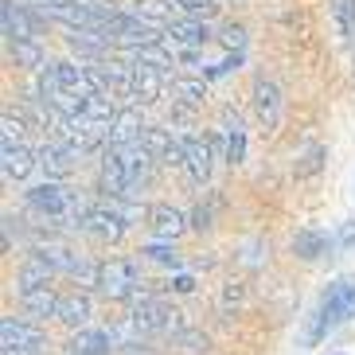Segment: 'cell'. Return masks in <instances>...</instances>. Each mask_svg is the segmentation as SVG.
Segmentation results:
<instances>
[{
  "instance_id": "6da1fadb",
  "label": "cell",
  "mask_w": 355,
  "mask_h": 355,
  "mask_svg": "<svg viewBox=\"0 0 355 355\" xmlns=\"http://www.w3.org/2000/svg\"><path fill=\"white\" fill-rule=\"evenodd\" d=\"M157 160L148 157L141 145H121V148H105L102 157V191L110 196V203L117 199H137L141 188L153 176Z\"/></svg>"
},
{
  "instance_id": "7a4b0ae2",
  "label": "cell",
  "mask_w": 355,
  "mask_h": 355,
  "mask_svg": "<svg viewBox=\"0 0 355 355\" xmlns=\"http://www.w3.org/2000/svg\"><path fill=\"white\" fill-rule=\"evenodd\" d=\"M28 207L40 211L43 219H51V223H63V227H78V230H83L86 215H90V211H94L98 203H90V199H86L83 191L67 188V184L43 180V184L28 188Z\"/></svg>"
},
{
  "instance_id": "3957f363",
  "label": "cell",
  "mask_w": 355,
  "mask_h": 355,
  "mask_svg": "<svg viewBox=\"0 0 355 355\" xmlns=\"http://www.w3.org/2000/svg\"><path fill=\"white\" fill-rule=\"evenodd\" d=\"M355 320V282L352 277H336L328 289L320 293V304H316V313L309 316V328H304V344H316L324 340L328 332H336L340 324Z\"/></svg>"
},
{
  "instance_id": "277c9868",
  "label": "cell",
  "mask_w": 355,
  "mask_h": 355,
  "mask_svg": "<svg viewBox=\"0 0 355 355\" xmlns=\"http://www.w3.org/2000/svg\"><path fill=\"white\" fill-rule=\"evenodd\" d=\"M43 90H59V94H74V98H105V78L98 67H83V63H51Z\"/></svg>"
},
{
  "instance_id": "5b68a950",
  "label": "cell",
  "mask_w": 355,
  "mask_h": 355,
  "mask_svg": "<svg viewBox=\"0 0 355 355\" xmlns=\"http://www.w3.org/2000/svg\"><path fill=\"white\" fill-rule=\"evenodd\" d=\"M98 32L105 35L110 47H129V51H148V47H160V40H164V28H153V24L129 16V12H121L117 20L102 24Z\"/></svg>"
},
{
  "instance_id": "8992f818",
  "label": "cell",
  "mask_w": 355,
  "mask_h": 355,
  "mask_svg": "<svg viewBox=\"0 0 355 355\" xmlns=\"http://www.w3.org/2000/svg\"><path fill=\"white\" fill-rule=\"evenodd\" d=\"M137 285H141L137 261H129V258L102 261V273H98V293H102V297H110V301H133Z\"/></svg>"
},
{
  "instance_id": "52a82bcc",
  "label": "cell",
  "mask_w": 355,
  "mask_h": 355,
  "mask_svg": "<svg viewBox=\"0 0 355 355\" xmlns=\"http://www.w3.org/2000/svg\"><path fill=\"white\" fill-rule=\"evenodd\" d=\"M129 324H133L137 332H184V324H180V313L176 309H168L160 297H141L133 301L129 309Z\"/></svg>"
},
{
  "instance_id": "ba28073f",
  "label": "cell",
  "mask_w": 355,
  "mask_h": 355,
  "mask_svg": "<svg viewBox=\"0 0 355 355\" xmlns=\"http://www.w3.org/2000/svg\"><path fill=\"white\" fill-rule=\"evenodd\" d=\"M0 347L8 355H35V352L47 347V336H43V328H35V324H28V320L4 316V320H0Z\"/></svg>"
},
{
  "instance_id": "9c48e42d",
  "label": "cell",
  "mask_w": 355,
  "mask_h": 355,
  "mask_svg": "<svg viewBox=\"0 0 355 355\" xmlns=\"http://www.w3.org/2000/svg\"><path fill=\"white\" fill-rule=\"evenodd\" d=\"M83 148L78 145H71V141H51V145H43L40 148V168L43 172H47V180H55V184H63L67 176H71L74 168L83 164Z\"/></svg>"
},
{
  "instance_id": "30bf717a",
  "label": "cell",
  "mask_w": 355,
  "mask_h": 355,
  "mask_svg": "<svg viewBox=\"0 0 355 355\" xmlns=\"http://www.w3.org/2000/svg\"><path fill=\"white\" fill-rule=\"evenodd\" d=\"M0 20H4V35H8V43L35 40V35H40V16L32 12V4L0 0Z\"/></svg>"
},
{
  "instance_id": "8fae6325",
  "label": "cell",
  "mask_w": 355,
  "mask_h": 355,
  "mask_svg": "<svg viewBox=\"0 0 355 355\" xmlns=\"http://www.w3.org/2000/svg\"><path fill=\"white\" fill-rule=\"evenodd\" d=\"M125 227H129V219L114 207V203L94 207L90 215H86V223H83V230L86 234H94L98 242H121L125 239Z\"/></svg>"
},
{
  "instance_id": "7c38bea8",
  "label": "cell",
  "mask_w": 355,
  "mask_h": 355,
  "mask_svg": "<svg viewBox=\"0 0 355 355\" xmlns=\"http://www.w3.org/2000/svg\"><path fill=\"white\" fill-rule=\"evenodd\" d=\"M137 145L145 148L153 160H160V164H184V141H172V133L160 125H148Z\"/></svg>"
},
{
  "instance_id": "4fadbf2b",
  "label": "cell",
  "mask_w": 355,
  "mask_h": 355,
  "mask_svg": "<svg viewBox=\"0 0 355 355\" xmlns=\"http://www.w3.org/2000/svg\"><path fill=\"white\" fill-rule=\"evenodd\" d=\"M332 250H336V234H328V230H320V227H304V230L293 234V254L301 261H320Z\"/></svg>"
},
{
  "instance_id": "5bb4252c",
  "label": "cell",
  "mask_w": 355,
  "mask_h": 355,
  "mask_svg": "<svg viewBox=\"0 0 355 355\" xmlns=\"http://www.w3.org/2000/svg\"><path fill=\"white\" fill-rule=\"evenodd\" d=\"M40 164V153L24 145V141H4L0 148V168H4V180H28V172Z\"/></svg>"
},
{
  "instance_id": "9a60e30c",
  "label": "cell",
  "mask_w": 355,
  "mask_h": 355,
  "mask_svg": "<svg viewBox=\"0 0 355 355\" xmlns=\"http://www.w3.org/2000/svg\"><path fill=\"white\" fill-rule=\"evenodd\" d=\"M148 230L164 242H176L184 230H188V215L180 207H168V203H157V207H148Z\"/></svg>"
},
{
  "instance_id": "2e32d148",
  "label": "cell",
  "mask_w": 355,
  "mask_h": 355,
  "mask_svg": "<svg viewBox=\"0 0 355 355\" xmlns=\"http://www.w3.org/2000/svg\"><path fill=\"white\" fill-rule=\"evenodd\" d=\"M254 110H258L266 129H273L282 121V90H277L273 78H258V83H254Z\"/></svg>"
},
{
  "instance_id": "e0dca14e",
  "label": "cell",
  "mask_w": 355,
  "mask_h": 355,
  "mask_svg": "<svg viewBox=\"0 0 355 355\" xmlns=\"http://www.w3.org/2000/svg\"><path fill=\"white\" fill-rule=\"evenodd\" d=\"M145 129H148V125L141 121V110H137V105H125V110H117V117H114V129H110V148L137 145Z\"/></svg>"
},
{
  "instance_id": "ac0fdd59",
  "label": "cell",
  "mask_w": 355,
  "mask_h": 355,
  "mask_svg": "<svg viewBox=\"0 0 355 355\" xmlns=\"http://www.w3.org/2000/svg\"><path fill=\"white\" fill-rule=\"evenodd\" d=\"M133 74H129V98L133 102H157L160 98V86H164V74L153 71V67H141V63H129Z\"/></svg>"
},
{
  "instance_id": "d6986e66",
  "label": "cell",
  "mask_w": 355,
  "mask_h": 355,
  "mask_svg": "<svg viewBox=\"0 0 355 355\" xmlns=\"http://www.w3.org/2000/svg\"><path fill=\"white\" fill-rule=\"evenodd\" d=\"M184 168L191 172L196 184H207L211 180V141H203V137H184Z\"/></svg>"
},
{
  "instance_id": "ffe728a7",
  "label": "cell",
  "mask_w": 355,
  "mask_h": 355,
  "mask_svg": "<svg viewBox=\"0 0 355 355\" xmlns=\"http://www.w3.org/2000/svg\"><path fill=\"white\" fill-rule=\"evenodd\" d=\"M114 347H117V340L110 328H83L71 340V355H110Z\"/></svg>"
},
{
  "instance_id": "44dd1931",
  "label": "cell",
  "mask_w": 355,
  "mask_h": 355,
  "mask_svg": "<svg viewBox=\"0 0 355 355\" xmlns=\"http://www.w3.org/2000/svg\"><path fill=\"white\" fill-rule=\"evenodd\" d=\"M51 277H55V270L47 266V261H40V258L24 261L20 273H16V293H20V297H28V293L51 289Z\"/></svg>"
},
{
  "instance_id": "7402d4cb",
  "label": "cell",
  "mask_w": 355,
  "mask_h": 355,
  "mask_svg": "<svg viewBox=\"0 0 355 355\" xmlns=\"http://www.w3.org/2000/svg\"><path fill=\"white\" fill-rule=\"evenodd\" d=\"M90 316H94V304H90V297L86 293H67L63 301H59V320L67 324V328H78L83 332L86 324H90Z\"/></svg>"
},
{
  "instance_id": "603a6c76",
  "label": "cell",
  "mask_w": 355,
  "mask_h": 355,
  "mask_svg": "<svg viewBox=\"0 0 355 355\" xmlns=\"http://www.w3.org/2000/svg\"><path fill=\"white\" fill-rule=\"evenodd\" d=\"M129 16H137V20L153 24V28H164V24H172V4L168 0H129Z\"/></svg>"
},
{
  "instance_id": "cb8c5ba5",
  "label": "cell",
  "mask_w": 355,
  "mask_h": 355,
  "mask_svg": "<svg viewBox=\"0 0 355 355\" xmlns=\"http://www.w3.org/2000/svg\"><path fill=\"white\" fill-rule=\"evenodd\" d=\"M223 121H227V164H242L246 160V129H242V117L239 114H223Z\"/></svg>"
},
{
  "instance_id": "d4e9b609",
  "label": "cell",
  "mask_w": 355,
  "mask_h": 355,
  "mask_svg": "<svg viewBox=\"0 0 355 355\" xmlns=\"http://www.w3.org/2000/svg\"><path fill=\"white\" fill-rule=\"evenodd\" d=\"M168 35L180 43H188V47H203L211 40V28L203 20H172L168 24Z\"/></svg>"
},
{
  "instance_id": "484cf974",
  "label": "cell",
  "mask_w": 355,
  "mask_h": 355,
  "mask_svg": "<svg viewBox=\"0 0 355 355\" xmlns=\"http://www.w3.org/2000/svg\"><path fill=\"white\" fill-rule=\"evenodd\" d=\"M12 59H16V67H24V71H40L43 63H47V51L40 47V40H20V43H8Z\"/></svg>"
},
{
  "instance_id": "4316f807",
  "label": "cell",
  "mask_w": 355,
  "mask_h": 355,
  "mask_svg": "<svg viewBox=\"0 0 355 355\" xmlns=\"http://www.w3.org/2000/svg\"><path fill=\"white\" fill-rule=\"evenodd\" d=\"M59 301H63V297H55L51 289H40V293L20 297V304L28 309V316H35V320H43V316H59Z\"/></svg>"
},
{
  "instance_id": "83f0119b",
  "label": "cell",
  "mask_w": 355,
  "mask_h": 355,
  "mask_svg": "<svg viewBox=\"0 0 355 355\" xmlns=\"http://www.w3.org/2000/svg\"><path fill=\"white\" fill-rule=\"evenodd\" d=\"M141 258L157 261V266H172V270L184 266V258H180V250L172 246V242H148V246H141Z\"/></svg>"
},
{
  "instance_id": "f1b7e54d",
  "label": "cell",
  "mask_w": 355,
  "mask_h": 355,
  "mask_svg": "<svg viewBox=\"0 0 355 355\" xmlns=\"http://www.w3.org/2000/svg\"><path fill=\"white\" fill-rule=\"evenodd\" d=\"M328 8L336 16V28L344 40H355V0H328Z\"/></svg>"
},
{
  "instance_id": "f546056e",
  "label": "cell",
  "mask_w": 355,
  "mask_h": 355,
  "mask_svg": "<svg viewBox=\"0 0 355 355\" xmlns=\"http://www.w3.org/2000/svg\"><path fill=\"white\" fill-rule=\"evenodd\" d=\"M172 344H176L184 355H207L211 340H207L203 332H196V328H184V332H176V336H172Z\"/></svg>"
},
{
  "instance_id": "4dcf8cb0",
  "label": "cell",
  "mask_w": 355,
  "mask_h": 355,
  "mask_svg": "<svg viewBox=\"0 0 355 355\" xmlns=\"http://www.w3.org/2000/svg\"><path fill=\"white\" fill-rule=\"evenodd\" d=\"M172 90H176L184 102L199 105L203 98H207V78H180V83H172Z\"/></svg>"
},
{
  "instance_id": "1f68e13d",
  "label": "cell",
  "mask_w": 355,
  "mask_h": 355,
  "mask_svg": "<svg viewBox=\"0 0 355 355\" xmlns=\"http://www.w3.org/2000/svg\"><path fill=\"white\" fill-rule=\"evenodd\" d=\"M133 63H141V67H153V71H160V74H168L172 71V59H168L160 47H148V51H137L133 55Z\"/></svg>"
},
{
  "instance_id": "d6a6232c",
  "label": "cell",
  "mask_w": 355,
  "mask_h": 355,
  "mask_svg": "<svg viewBox=\"0 0 355 355\" xmlns=\"http://www.w3.org/2000/svg\"><path fill=\"white\" fill-rule=\"evenodd\" d=\"M219 40L230 55H242V47H246V28H242V24H227L219 32Z\"/></svg>"
},
{
  "instance_id": "836d02e7",
  "label": "cell",
  "mask_w": 355,
  "mask_h": 355,
  "mask_svg": "<svg viewBox=\"0 0 355 355\" xmlns=\"http://www.w3.org/2000/svg\"><path fill=\"white\" fill-rule=\"evenodd\" d=\"M176 8L188 12V20H203V16L219 8V0H176Z\"/></svg>"
},
{
  "instance_id": "e575fe53",
  "label": "cell",
  "mask_w": 355,
  "mask_h": 355,
  "mask_svg": "<svg viewBox=\"0 0 355 355\" xmlns=\"http://www.w3.org/2000/svg\"><path fill=\"white\" fill-rule=\"evenodd\" d=\"M336 246L340 250H355V219H344L336 227Z\"/></svg>"
},
{
  "instance_id": "d590c367",
  "label": "cell",
  "mask_w": 355,
  "mask_h": 355,
  "mask_svg": "<svg viewBox=\"0 0 355 355\" xmlns=\"http://www.w3.org/2000/svg\"><path fill=\"white\" fill-rule=\"evenodd\" d=\"M20 133H24V121L12 117V114H4V141H20Z\"/></svg>"
},
{
  "instance_id": "8d00e7d4",
  "label": "cell",
  "mask_w": 355,
  "mask_h": 355,
  "mask_svg": "<svg viewBox=\"0 0 355 355\" xmlns=\"http://www.w3.org/2000/svg\"><path fill=\"white\" fill-rule=\"evenodd\" d=\"M172 289H176V293H191V289H196V277H188V273H180L176 282H172Z\"/></svg>"
},
{
  "instance_id": "74e56055",
  "label": "cell",
  "mask_w": 355,
  "mask_h": 355,
  "mask_svg": "<svg viewBox=\"0 0 355 355\" xmlns=\"http://www.w3.org/2000/svg\"><path fill=\"white\" fill-rule=\"evenodd\" d=\"M332 355H344V352H332Z\"/></svg>"
},
{
  "instance_id": "f35d334b",
  "label": "cell",
  "mask_w": 355,
  "mask_h": 355,
  "mask_svg": "<svg viewBox=\"0 0 355 355\" xmlns=\"http://www.w3.org/2000/svg\"><path fill=\"white\" fill-rule=\"evenodd\" d=\"M4 355H8V352H4Z\"/></svg>"
}]
</instances>
